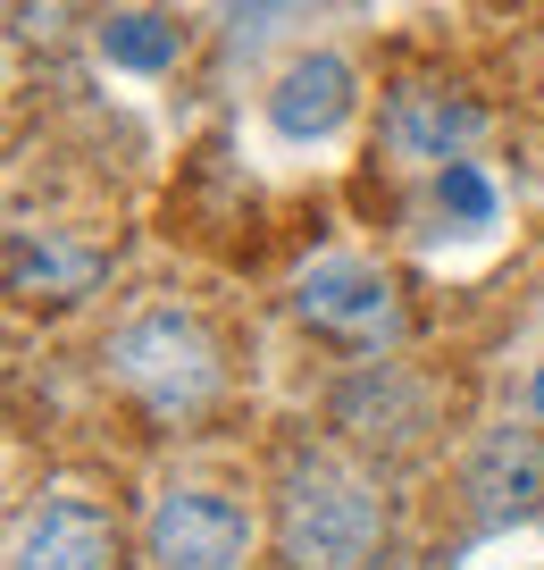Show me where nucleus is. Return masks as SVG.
Instances as JSON below:
<instances>
[{"label":"nucleus","mask_w":544,"mask_h":570,"mask_svg":"<svg viewBox=\"0 0 544 570\" xmlns=\"http://www.w3.org/2000/svg\"><path fill=\"white\" fill-rule=\"evenodd\" d=\"M277 546L294 570H369L386 553V495L335 462H301L277 495Z\"/></svg>","instance_id":"f257e3e1"},{"label":"nucleus","mask_w":544,"mask_h":570,"mask_svg":"<svg viewBox=\"0 0 544 570\" xmlns=\"http://www.w3.org/2000/svg\"><path fill=\"white\" fill-rule=\"evenodd\" d=\"M109 377H118L135 403H151L159 420H185L218 394V344L201 320L185 311H142L109 336Z\"/></svg>","instance_id":"f03ea898"},{"label":"nucleus","mask_w":544,"mask_h":570,"mask_svg":"<svg viewBox=\"0 0 544 570\" xmlns=\"http://www.w3.org/2000/svg\"><path fill=\"white\" fill-rule=\"evenodd\" d=\"M294 311H301V327H318V336H335V344H386L394 327H403L394 277L377 261H352V252H327V261L301 268Z\"/></svg>","instance_id":"7ed1b4c3"},{"label":"nucleus","mask_w":544,"mask_h":570,"mask_svg":"<svg viewBox=\"0 0 544 570\" xmlns=\"http://www.w3.org/2000/svg\"><path fill=\"white\" fill-rule=\"evenodd\" d=\"M151 562L159 570H244L251 562V503L218 487H176L151 512Z\"/></svg>","instance_id":"20e7f679"},{"label":"nucleus","mask_w":544,"mask_h":570,"mask_svg":"<svg viewBox=\"0 0 544 570\" xmlns=\"http://www.w3.org/2000/svg\"><path fill=\"white\" fill-rule=\"evenodd\" d=\"M536 503H544V453H536V436L494 428L486 445H477V462H469V512L486 520V529H503V520H527Z\"/></svg>","instance_id":"39448f33"},{"label":"nucleus","mask_w":544,"mask_h":570,"mask_svg":"<svg viewBox=\"0 0 544 570\" xmlns=\"http://www.w3.org/2000/svg\"><path fill=\"white\" fill-rule=\"evenodd\" d=\"M344 118H352V68H344L335 51L294 59V68L277 76V92H268V126H277V135H294V142L335 135Z\"/></svg>","instance_id":"423d86ee"},{"label":"nucleus","mask_w":544,"mask_h":570,"mask_svg":"<svg viewBox=\"0 0 544 570\" xmlns=\"http://www.w3.org/2000/svg\"><path fill=\"white\" fill-rule=\"evenodd\" d=\"M9 570H118V529L92 503H42V520L18 537V562Z\"/></svg>","instance_id":"0eeeda50"},{"label":"nucleus","mask_w":544,"mask_h":570,"mask_svg":"<svg viewBox=\"0 0 544 570\" xmlns=\"http://www.w3.org/2000/svg\"><path fill=\"white\" fill-rule=\"evenodd\" d=\"M386 135H394V160H419V168H453L477 135V109L469 101H444V92H403L386 109Z\"/></svg>","instance_id":"6e6552de"},{"label":"nucleus","mask_w":544,"mask_h":570,"mask_svg":"<svg viewBox=\"0 0 544 570\" xmlns=\"http://www.w3.org/2000/svg\"><path fill=\"white\" fill-rule=\"evenodd\" d=\"M92 268H101L92 252H68V244H51V235H42V244H34V235L9 244V277H18V294H34V285H42V294L68 303V294H85V285H92Z\"/></svg>","instance_id":"1a4fd4ad"},{"label":"nucleus","mask_w":544,"mask_h":570,"mask_svg":"<svg viewBox=\"0 0 544 570\" xmlns=\"http://www.w3.org/2000/svg\"><path fill=\"white\" fill-rule=\"evenodd\" d=\"M101 51L118 59V68L151 76V68H168V59H176V26H168V18H109Z\"/></svg>","instance_id":"9d476101"},{"label":"nucleus","mask_w":544,"mask_h":570,"mask_svg":"<svg viewBox=\"0 0 544 570\" xmlns=\"http://www.w3.org/2000/svg\"><path fill=\"white\" fill-rule=\"evenodd\" d=\"M436 194H444V210H453V218H469V227H486V218H494V185L477 177L469 160H453V168H444V177H436Z\"/></svg>","instance_id":"9b49d317"},{"label":"nucleus","mask_w":544,"mask_h":570,"mask_svg":"<svg viewBox=\"0 0 544 570\" xmlns=\"http://www.w3.org/2000/svg\"><path fill=\"white\" fill-rule=\"evenodd\" d=\"M536 420H544V370H536Z\"/></svg>","instance_id":"f8f14e48"}]
</instances>
